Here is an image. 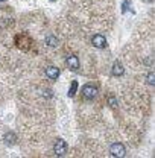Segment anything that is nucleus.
I'll return each instance as SVG.
<instances>
[{"mask_svg": "<svg viewBox=\"0 0 155 158\" xmlns=\"http://www.w3.org/2000/svg\"><path fill=\"white\" fill-rule=\"evenodd\" d=\"M96 94H97V87H94L93 84H87V85L82 87V96H84V99L91 100V99L96 98Z\"/></svg>", "mask_w": 155, "mask_h": 158, "instance_id": "obj_1", "label": "nucleus"}, {"mask_svg": "<svg viewBox=\"0 0 155 158\" xmlns=\"http://www.w3.org/2000/svg\"><path fill=\"white\" fill-rule=\"evenodd\" d=\"M53 151H55V154H57L58 157H64V155L67 154V143H65L62 138H58V140L55 141V144H53Z\"/></svg>", "mask_w": 155, "mask_h": 158, "instance_id": "obj_2", "label": "nucleus"}, {"mask_svg": "<svg viewBox=\"0 0 155 158\" xmlns=\"http://www.w3.org/2000/svg\"><path fill=\"white\" fill-rule=\"evenodd\" d=\"M110 154L113 155V157H125V154H126V151H125V146L122 144V143H114V144H111V148H110Z\"/></svg>", "mask_w": 155, "mask_h": 158, "instance_id": "obj_3", "label": "nucleus"}, {"mask_svg": "<svg viewBox=\"0 0 155 158\" xmlns=\"http://www.w3.org/2000/svg\"><path fill=\"white\" fill-rule=\"evenodd\" d=\"M91 43H93V46L97 47V49H103V47L107 46V40H105V37H102V35H94V37L91 38Z\"/></svg>", "mask_w": 155, "mask_h": 158, "instance_id": "obj_4", "label": "nucleus"}, {"mask_svg": "<svg viewBox=\"0 0 155 158\" xmlns=\"http://www.w3.org/2000/svg\"><path fill=\"white\" fill-rule=\"evenodd\" d=\"M67 65H69V69L72 72H76L78 69H79V59H78V56H75V55L69 56L67 58Z\"/></svg>", "mask_w": 155, "mask_h": 158, "instance_id": "obj_5", "label": "nucleus"}, {"mask_svg": "<svg viewBox=\"0 0 155 158\" xmlns=\"http://www.w3.org/2000/svg\"><path fill=\"white\" fill-rule=\"evenodd\" d=\"M46 76L50 79H57L59 76V70L57 67H53V65H50V67H47L46 69Z\"/></svg>", "mask_w": 155, "mask_h": 158, "instance_id": "obj_6", "label": "nucleus"}, {"mask_svg": "<svg viewBox=\"0 0 155 158\" xmlns=\"http://www.w3.org/2000/svg\"><path fill=\"white\" fill-rule=\"evenodd\" d=\"M125 73V69H123V65L119 62V61H116L114 64H113V75L114 76H122Z\"/></svg>", "mask_w": 155, "mask_h": 158, "instance_id": "obj_7", "label": "nucleus"}, {"mask_svg": "<svg viewBox=\"0 0 155 158\" xmlns=\"http://www.w3.org/2000/svg\"><path fill=\"white\" fill-rule=\"evenodd\" d=\"M5 140H6V143H8V144H14V143L17 141V137H15V134H14V132H8V134L5 135Z\"/></svg>", "mask_w": 155, "mask_h": 158, "instance_id": "obj_8", "label": "nucleus"}, {"mask_svg": "<svg viewBox=\"0 0 155 158\" xmlns=\"http://www.w3.org/2000/svg\"><path fill=\"white\" fill-rule=\"evenodd\" d=\"M46 43H47L50 47H55V46H58V40L55 38L53 35H49V37H46Z\"/></svg>", "mask_w": 155, "mask_h": 158, "instance_id": "obj_9", "label": "nucleus"}, {"mask_svg": "<svg viewBox=\"0 0 155 158\" xmlns=\"http://www.w3.org/2000/svg\"><path fill=\"white\" fill-rule=\"evenodd\" d=\"M76 90H78V82L73 81V82H72V87H70V90H69V98H75Z\"/></svg>", "mask_w": 155, "mask_h": 158, "instance_id": "obj_10", "label": "nucleus"}, {"mask_svg": "<svg viewBox=\"0 0 155 158\" xmlns=\"http://www.w3.org/2000/svg\"><path fill=\"white\" fill-rule=\"evenodd\" d=\"M146 81H148V84L149 85H154V82H155V76H154V73L151 72L149 75H148V78H146Z\"/></svg>", "mask_w": 155, "mask_h": 158, "instance_id": "obj_11", "label": "nucleus"}, {"mask_svg": "<svg viewBox=\"0 0 155 158\" xmlns=\"http://www.w3.org/2000/svg\"><path fill=\"white\" fill-rule=\"evenodd\" d=\"M108 102H110V105H111V106H116L117 105V100L113 98V96H110V98H108Z\"/></svg>", "mask_w": 155, "mask_h": 158, "instance_id": "obj_12", "label": "nucleus"}, {"mask_svg": "<svg viewBox=\"0 0 155 158\" xmlns=\"http://www.w3.org/2000/svg\"><path fill=\"white\" fill-rule=\"evenodd\" d=\"M52 2H53V0H52Z\"/></svg>", "mask_w": 155, "mask_h": 158, "instance_id": "obj_13", "label": "nucleus"}]
</instances>
